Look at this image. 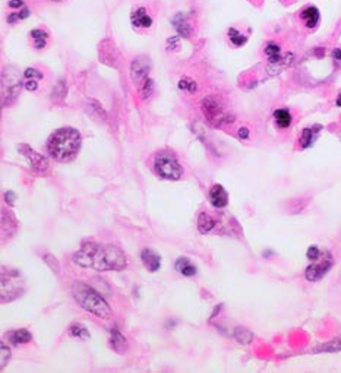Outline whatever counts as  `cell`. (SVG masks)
Segmentation results:
<instances>
[{
  "label": "cell",
  "instance_id": "7c38bea8",
  "mask_svg": "<svg viewBox=\"0 0 341 373\" xmlns=\"http://www.w3.org/2000/svg\"><path fill=\"white\" fill-rule=\"evenodd\" d=\"M302 19L308 28H315L319 22V10L315 6H309L302 12Z\"/></svg>",
  "mask_w": 341,
  "mask_h": 373
},
{
  "label": "cell",
  "instance_id": "4316f807",
  "mask_svg": "<svg viewBox=\"0 0 341 373\" xmlns=\"http://www.w3.org/2000/svg\"><path fill=\"white\" fill-rule=\"evenodd\" d=\"M179 87H180L182 90H185V91H189V93H195L196 88H198L196 82H195L194 79H191V78H183V79L179 82Z\"/></svg>",
  "mask_w": 341,
  "mask_h": 373
},
{
  "label": "cell",
  "instance_id": "5b68a950",
  "mask_svg": "<svg viewBox=\"0 0 341 373\" xmlns=\"http://www.w3.org/2000/svg\"><path fill=\"white\" fill-rule=\"evenodd\" d=\"M202 111H204L207 120L213 126H216V127L223 126L227 122H233L231 114L228 113V110L224 107L221 99L217 98V97H207V98H204V101H202Z\"/></svg>",
  "mask_w": 341,
  "mask_h": 373
},
{
  "label": "cell",
  "instance_id": "2e32d148",
  "mask_svg": "<svg viewBox=\"0 0 341 373\" xmlns=\"http://www.w3.org/2000/svg\"><path fill=\"white\" fill-rule=\"evenodd\" d=\"M110 344H112V347H113L114 350H116L117 353H120V354H123V353L126 351V348H127V341H126V338H124L116 328L112 329Z\"/></svg>",
  "mask_w": 341,
  "mask_h": 373
},
{
  "label": "cell",
  "instance_id": "9a60e30c",
  "mask_svg": "<svg viewBox=\"0 0 341 373\" xmlns=\"http://www.w3.org/2000/svg\"><path fill=\"white\" fill-rule=\"evenodd\" d=\"M214 227H216L214 218H213L210 214H207V212H201L199 217H198V230H199L202 234H207V233H210Z\"/></svg>",
  "mask_w": 341,
  "mask_h": 373
},
{
  "label": "cell",
  "instance_id": "f546056e",
  "mask_svg": "<svg viewBox=\"0 0 341 373\" xmlns=\"http://www.w3.org/2000/svg\"><path fill=\"white\" fill-rule=\"evenodd\" d=\"M25 78H26V79H41V78H43V74L38 72L37 69H26V71H25Z\"/></svg>",
  "mask_w": 341,
  "mask_h": 373
},
{
  "label": "cell",
  "instance_id": "d6986e66",
  "mask_svg": "<svg viewBox=\"0 0 341 373\" xmlns=\"http://www.w3.org/2000/svg\"><path fill=\"white\" fill-rule=\"evenodd\" d=\"M173 24H174V28L177 29V32H179L182 37H189V34H191V26H189V24H188V21L185 19L183 15H177V16L174 18Z\"/></svg>",
  "mask_w": 341,
  "mask_h": 373
},
{
  "label": "cell",
  "instance_id": "f1b7e54d",
  "mask_svg": "<svg viewBox=\"0 0 341 373\" xmlns=\"http://www.w3.org/2000/svg\"><path fill=\"white\" fill-rule=\"evenodd\" d=\"M0 350H1V357H0V365H1V369L6 366V363L9 362V359H10V350H9V347L4 344V343H1V346H0Z\"/></svg>",
  "mask_w": 341,
  "mask_h": 373
},
{
  "label": "cell",
  "instance_id": "ac0fdd59",
  "mask_svg": "<svg viewBox=\"0 0 341 373\" xmlns=\"http://www.w3.org/2000/svg\"><path fill=\"white\" fill-rule=\"evenodd\" d=\"M274 119H275L277 126L281 127V129L289 127L290 123H292V114H290V111L286 110V108L275 110V111H274Z\"/></svg>",
  "mask_w": 341,
  "mask_h": 373
},
{
  "label": "cell",
  "instance_id": "603a6c76",
  "mask_svg": "<svg viewBox=\"0 0 341 373\" xmlns=\"http://www.w3.org/2000/svg\"><path fill=\"white\" fill-rule=\"evenodd\" d=\"M265 53L267 56L269 57V63H275L281 59V54H280V47L275 44V43H269L267 44L265 47Z\"/></svg>",
  "mask_w": 341,
  "mask_h": 373
},
{
  "label": "cell",
  "instance_id": "5bb4252c",
  "mask_svg": "<svg viewBox=\"0 0 341 373\" xmlns=\"http://www.w3.org/2000/svg\"><path fill=\"white\" fill-rule=\"evenodd\" d=\"M9 340L12 341V344L18 346V344H26L32 340V334L28 329H15L12 332L7 334Z\"/></svg>",
  "mask_w": 341,
  "mask_h": 373
},
{
  "label": "cell",
  "instance_id": "d4e9b609",
  "mask_svg": "<svg viewBox=\"0 0 341 373\" xmlns=\"http://www.w3.org/2000/svg\"><path fill=\"white\" fill-rule=\"evenodd\" d=\"M234 337L239 343H243V344H249L252 341V334L243 328H237L236 332H234Z\"/></svg>",
  "mask_w": 341,
  "mask_h": 373
},
{
  "label": "cell",
  "instance_id": "83f0119b",
  "mask_svg": "<svg viewBox=\"0 0 341 373\" xmlns=\"http://www.w3.org/2000/svg\"><path fill=\"white\" fill-rule=\"evenodd\" d=\"M44 262L51 268V271L54 273V274H59L60 273V265H59V262H57V259L53 256V255H44Z\"/></svg>",
  "mask_w": 341,
  "mask_h": 373
},
{
  "label": "cell",
  "instance_id": "74e56055",
  "mask_svg": "<svg viewBox=\"0 0 341 373\" xmlns=\"http://www.w3.org/2000/svg\"><path fill=\"white\" fill-rule=\"evenodd\" d=\"M53 1H63V0H53Z\"/></svg>",
  "mask_w": 341,
  "mask_h": 373
},
{
  "label": "cell",
  "instance_id": "484cf974",
  "mask_svg": "<svg viewBox=\"0 0 341 373\" xmlns=\"http://www.w3.org/2000/svg\"><path fill=\"white\" fill-rule=\"evenodd\" d=\"M152 90H154V84H152V81L149 78L139 85V91H141V97L142 98H148L152 94Z\"/></svg>",
  "mask_w": 341,
  "mask_h": 373
},
{
  "label": "cell",
  "instance_id": "8d00e7d4",
  "mask_svg": "<svg viewBox=\"0 0 341 373\" xmlns=\"http://www.w3.org/2000/svg\"><path fill=\"white\" fill-rule=\"evenodd\" d=\"M337 105L341 107V94H340V97H339V99H337Z\"/></svg>",
  "mask_w": 341,
  "mask_h": 373
},
{
  "label": "cell",
  "instance_id": "8992f818",
  "mask_svg": "<svg viewBox=\"0 0 341 373\" xmlns=\"http://www.w3.org/2000/svg\"><path fill=\"white\" fill-rule=\"evenodd\" d=\"M21 90V76L13 68H6L1 76V104L9 105Z\"/></svg>",
  "mask_w": 341,
  "mask_h": 373
},
{
  "label": "cell",
  "instance_id": "3957f363",
  "mask_svg": "<svg viewBox=\"0 0 341 373\" xmlns=\"http://www.w3.org/2000/svg\"><path fill=\"white\" fill-rule=\"evenodd\" d=\"M73 297L78 301V304L85 309L87 312L101 318L107 319L112 315V309L107 304V301L101 297L98 291H96L93 287L84 284V282H75L73 285Z\"/></svg>",
  "mask_w": 341,
  "mask_h": 373
},
{
  "label": "cell",
  "instance_id": "e0dca14e",
  "mask_svg": "<svg viewBox=\"0 0 341 373\" xmlns=\"http://www.w3.org/2000/svg\"><path fill=\"white\" fill-rule=\"evenodd\" d=\"M133 24H135L136 26L149 28L151 24H152V19H151V16L146 13V10H145L144 7H141V9H138V10L135 12V15H133Z\"/></svg>",
  "mask_w": 341,
  "mask_h": 373
},
{
  "label": "cell",
  "instance_id": "8fae6325",
  "mask_svg": "<svg viewBox=\"0 0 341 373\" xmlns=\"http://www.w3.org/2000/svg\"><path fill=\"white\" fill-rule=\"evenodd\" d=\"M141 259L145 265V268L151 273H155L160 270V265H161V258L158 253H155L154 250L151 249H144L142 253H141Z\"/></svg>",
  "mask_w": 341,
  "mask_h": 373
},
{
  "label": "cell",
  "instance_id": "836d02e7",
  "mask_svg": "<svg viewBox=\"0 0 341 373\" xmlns=\"http://www.w3.org/2000/svg\"><path fill=\"white\" fill-rule=\"evenodd\" d=\"M239 136H240L242 139H246V138L249 136V129H247V127H240V129H239Z\"/></svg>",
  "mask_w": 341,
  "mask_h": 373
},
{
  "label": "cell",
  "instance_id": "cb8c5ba5",
  "mask_svg": "<svg viewBox=\"0 0 341 373\" xmlns=\"http://www.w3.org/2000/svg\"><path fill=\"white\" fill-rule=\"evenodd\" d=\"M228 38H230V41H231L234 46H237V47L243 46V44L247 41V38H246L243 34H240L236 28H230V29H228Z\"/></svg>",
  "mask_w": 341,
  "mask_h": 373
},
{
  "label": "cell",
  "instance_id": "e575fe53",
  "mask_svg": "<svg viewBox=\"0 0 341 373\" xmlns=\"http://www.w3.org/2000/svg\"><path fill=\"white\" fill-rule=\"evenodd\" d=\"M9 6H10V7H18V6H22V0H12V1L9 3Z\"/></svg>",
  "mask_w": 341,
  "mask_h": 373
},
{
  "label": "cell",
  "instance_id": "7a4b0ae2",
  "mask_svg": "<svg viewBox=\"0 0 341 373\" xmlns=\"http://www.w3.org/2000/svg\"><path fill=\"white\" fill-rule=\"evenodd\" d=\"M81 148V135L73 127H62L56 130L47 141V152L59 163L73 160Z\"/></svg>",
  "mask_w": 341,
  "mask_h": 373
},
{
  "label": "cell",
  "instance_id": "9c48e42d",
  "mask_svg": "<svg viewBox=\"0 0 341 373\" xmlns=\"http://www.w3.org/2000/svg\"><path fill=\"white\" fill-rule=\"evenodd\" d=\"M333 265V261H331V256H325L322 261L317 262V264H312L308 267L306 270V280L308 281H318L321 280L331 268Z\"/></svg>",
  "mask_w": 341,
  "mask_h": 373
},
{
  "label": "cell",
  "instance_id": "277c9868",
  "mask_svg": "<svg viewBox=\"0 0 341 373\" xmlns=\"http://www.w3.org/2000/svg\"><path fill=\"white\" fill-rule=\"evenodd\" d=\"M154 169L157 174L166 180H179L183 173L179 160L176 158L173 152H169V151H161L155 155Z\"/></svg>",
  "mask_w": 341,
  "mask_h": 373
},
{
  "label": "cell",
  "instance_id": "44dd1931",
  "mask_svg": "<svg viewBox=\"0 0 341 373\" xmlns=\"http://www.w3.org/2000/svg\"><path fill=\"white\" fill-rule=\"evenodd\" d=\"M31 37L34 40V46L35 49H44L46 47V43H47V38H49V34L43 29H34L31 31Z\"/></svg>",
  "mask_w": 341,
  "mask_h": 373
},
{
  "label": "cell",
  "instance_id": "ffe728a7",
  "mask_svg": "<svg viewBox=\"0 0 341 373\" xmlns=\"http://www.w3.org/2000/svg\"><path fill=\"white\" fill-rule=\"evenodd\" d=\"M321 126H317V127H312V129H305L303 133H302V138H300V145L302 148H309L314 141H315V135L319 132L317 129H319Z\"/></svg>",
  "mask_w": 341,
  "mask_h": 373
},
{
  "label": "cell",
  "instance_id": "4dcf8cb0",
  "mask_svg": "<svg viewBox=\"0 0 341 373\" xmlns=\"http://www.w3.org/2000/svg\"><path fill=\"white\" fill-rule=\"evenodd\" d=\"M306 256H308V259H311V261H317V259L319 258V249H318L317 246H311L309 250H308V253H306Z\"/></svg>",
  "mask_w": 341,
  "mask_h": 373
},
{
  "label": "cell",
  "instance_id": "4fadbf2b",
  "mask_svg": "<svg viewBox=\"0 0 341 373\" xmlns=\"http://www.w3.org/2000/svg\"><path fill=\"white\" fill-rule=\"evenodd\" d=\"M174 268H176V271H179L185 277H192L196 274V267L188 258H179Z\"/></svg>",
  "mask_w": 341,
  "mask_h": 373
},
{
  "label": "cell",
  "instance_id": "7402d4cb",
  "mask_svg": "<svg viewBox=\"0 0 341 373\" xmlns=\"http://www.w3.org/2000/svg\"><path fill=\"white\" fill-rule=\"evenodd\" d=\"M69 332H71L72 337H76L79 340H88L90 338V332H88V329L82 323H73L71 326Z\"/></svg>",
  "mask_w": 341,
  "mask_h": 373
},
{
  "label": "cell",
  "instance_id": "30bf717a",
  "mask_svg": "<svg viewBox=\"0 0 341 373\" xmlns=\"http://www.w3.org/2000/svg\"><path fill=\"white\" fill-rule=\"evenodd\" d=\"M210 202L216 208H224L228 203V195L221 185H214L210 189Z\"/></svg>",
  "mask_w": 341,
  "mask_h": 373
},
{
  "label": "cell",
  "instance_id": "52a82bcc",
  "mask_svg": "<svg viewBox=\"0 0 341 373\" xmlns=\"http://www.w3.org/2000/svg\"><path fill=\"white\" fill-rule=\"evenodd\" d=\"M18 149H19V152L29 161L31 167H32L37 173H40V174H47V173H49V170H50V163H49V160H47L44 155L38 154L37 151H34L32 148H29L28 145H24V144L19 145Z\"/></svg>",
  "mask_w": 341,
  "mask_h": 373
},
{
  "label": "cell",
  "instance_id": "d6a6232c",
  "mask_svg": "<svg viewBox=\"0 0 341 373\" xmlns=\"http://www.w3.org/2000/svg\"><path fill=\"white\" fill-rule=\"evenodd\" d=\"M4 199H6V202H7V203L13 205V199H15V193H13V192H6V193H4Z\"/></svg>",
  "mask_w": 341,
  "mask_h": 373
},
{
  "label": "cell",
  "instance_id": "6da1fadb",
  "mask_svg": "<svg viewBox=\"0 0 341 373\" xmlns=\"http://www.w3.org/2000/svg\"><path fill=\"white\" fill-rule=\"evenodd\" d=\"M73 264L81 268L96 271H122L126 268V255L113 245H100L94 242L84 243L73 255Z\"/></svg>",
  "mask_w": 341,
  "mask_h": 373
},
{
  "label": "cell",
  "instance_id": "ba28073f",
  "mask_svg": "<svg viewBox=\"0 0 341 373\" xmlns=\"http://www.w3.org/2000/svg\"><path fill=\"white\" fill-rule=\"evenodd\" d=\"M148 72H149V63H148V59H146V57H136V59L132 62L130 75H132L133 82H136L138 85H141L142 82H145V81L149 78V76H148Z\"/></svg>",
  "mask_w": 341,
  "mask_h": 373
},
{
  "label": "cell",
  "instance_id": "1f68e13d",
  "mask_svg": "<svg viewBox=\"0 0 341 373\" xmlns=\"http://www.w3.org/2000/svg\"><path fill=\"white\" fill-rule=\"evenodd\" d=\"M25 88H26L28 91H35V90L38 88L37 79H28V81L25 82Z\"/></svg>",
  "mask_w": 341,
  "mask_h": 373
},
{
  "label": "cell",
  "instance_id": "d590c367",
  "mask_svg": "<svg viewBox=\"0 0 341 373\" xmlns=\"http://www.w3.org/2000/svg\"><path fill=\"white\" fill-rule=\"evenodd\" d=\"M334 57H336L337 60H340L341 62V49H337V50H334Z\"/></svg>",
  "mask_w": 341,
  "mask_h": 373
}]
</instances>
